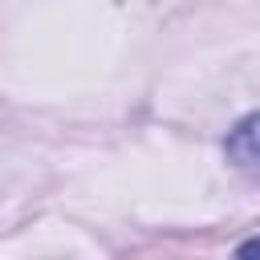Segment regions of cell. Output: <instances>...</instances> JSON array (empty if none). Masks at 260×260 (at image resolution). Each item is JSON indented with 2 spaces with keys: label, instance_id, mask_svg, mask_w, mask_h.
<instances>
[{
  "label": "cell",
  "instance_id": "cell-1",
  "mask_svg": "<svg viewBox=\"0 0 260 260\" xmlns=\"http://www.w3.org/2000/svg\"><path fill=\"white\" fill-rule=\"evenodd\" d=\"M223 150H228V162H232L236 171L260 179V110L248 114V118H240V122L228 130Z\"/></svg>",
  "mask_w": 260,
  "mask_h": 260
},
{
  "label": "cell",
  "instance_id": "cell-2",
  "mask_svg": "<svg viewBox=\"0 0 260 260\" xmlns=\"http://www.w3.org/2000/svg\"><path fill=\"white\" fill-rule=\"evenodd\" d=\"M232 260H260V236H248V240L232 252Z\"/></svg>",
  "mask_w": 260,
  "mask_h": 260
}]
</instances>
